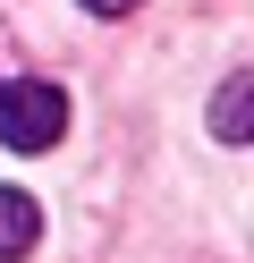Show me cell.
I'll list each match as a JSON object with an SVG mask.
<instances>
[{"label": "cell", "instance_id": "1", "mask_svg": "<svg viewBox=\"0 0 254 263\" xmlns=\"http://www.w3.org/2000/svg\"><path fill=\"white\" fill-rule=\"evenodd\" d=\"M60 127H68V93L51 85V77H17V85H0V144L43 153V144H60Z\"/></svg>", "mask_w": 254, "mask_h": 263}, {"label": "cell", "instance_id": "2", "mask_svg": "<svg viewBox=\"0 0 254 263\" xmlns=\"http://www.w3.org/2000/svg\"><path fill=\"white\" fill-rule=\"evenodd\" d=\"M34 238H43V204L26 187H0V263L34 255Z\"/></svg>", "mask_w": 254, "mask_h": 263}, {"label": "cell", "instance_id": "3", "mask_svg": "<svg viewBox=\"0 0 254 263\" xmlns=\"http://www.w3.org/2000/svg\"><path fill=\"white\" fill-rule=\"evenodd\" d=\"M246 110H254V77H229V85H220V102H212V136L220 144H246Z\"/></svg>", "mask_w": 254, "mask_h": 263}, {"label": "cell", "instance_id": "4", "mask_svg": "<svg viewBox=\"0 0 254 263\" xmlns=\"http://www.w3.org/2000/svg\"><path fill=\"white\" fill-rule=\"evenodd\" d=\"M93 17H127V9H144V0H85Z\"/></svg>", "mask_w": 254, "mask_h": 263}]
</instances>
